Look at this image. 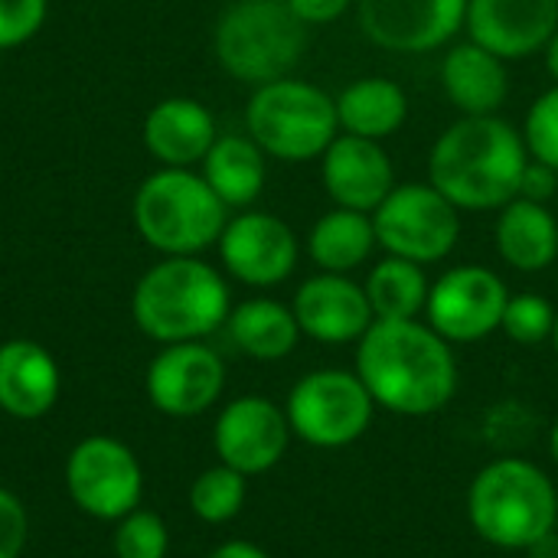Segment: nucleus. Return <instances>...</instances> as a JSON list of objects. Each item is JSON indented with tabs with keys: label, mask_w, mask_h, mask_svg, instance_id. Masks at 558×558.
<instances>
[{
	"label": "nucleus",
	"mask_w": 558,
	"mask_h": 558,
	"mask_svg": "<svg viewBox=\"0 0 558 558\" xmlns=\"http://www.w3.org/2000/svg\"><path fill=\"white\" fill-rule=\"evenodd\" d=\"M356 376L376 405L409 418L441 412L458 389L451 343L422 320H373L360 337Z\"/></svg>",
	"instance_id": "f257e3e1"
},
{
	"label": "nucleus",
	"mask_w": 558,
	"mask_h": 558,
	"mask_svg": "<svg viewBox=\"0 0 558 558\" xmlns=\"http://www.w3.org/2000/svg\"><path fill=\"white\" fill-rule=\"evenodd\" d=\"M530 163L523 134L497 114H464L435 141L428 183L458 209H504L520 196Z\"/></svg>",
	"instance_id": "f03ea898"
},
{
	"label": "nucleus",
	"mask_w": 558,
	"mask_h": 558,
	"mask_svg": "<svg viewBox=\"0 0 558 558\" xmlns=\"http://www.w3.org/2000/svg\"><path fill=\"white\" fill-rule=\"evenodd\" d=\"M468 517L481 539L497 549H533L558 526L553 481L530 461L487 464L468 490Z\"/></svg>",
	"instance_id": "7ed1b4c3"
},
{
	"label": "nucleus",
	"mask_w": 558,
	"mask_h": 558,
	"mask_svg": "<svg viewBox=\"0 0 558 558\" xmlns=\"http://www.w3.org/2000/svg\"><path fill=\"white\" fill-rule=\"evenodd\" d=\"M131 311L150 340L190 343L229 320V288L206 262L173 255L137 281Z\"/></svg>",
	"instance_id": "20e7f679"
},
{
	"label": "nucleus",
	"mask_w": 558,
	"mask_h": 558,
	"mask_svg": "<svg viewBox=\"0 0 558 558\" xmlns=\"http://www.w3.org/2000/svg\"><path fill=\"white\" fill-rule=\"evenodd\" d=\"M307 49V26L284 0H235L216 26V56L242 82L288 78Z\"/></svg>",
	"instance_id": "39448f33"
},
{
	"label": "nucleus",
	"mask_w": 558,
	"mask_h": 558,
	"mask_svg": "<svg viewBox=\"0 0 558 558\" xmlns=\"http://www.w3.org/2000/svg\"><path fill=\"white\" fill-rule=\"evenodd\" d=\"M245 124L265 154L288 163H304L324 157V150L333 144L340 131L337 98L301 78H275L258 85L252 95Z\"/></svg>",
	"instance_id": "423d86ee"
},
{
	"label": "nucleus",
	"mask_w": 558,
	"mask_h": 558,
	"mask_svg": "<svg viewBox=\"0 0 558 558\" xmlns=\"http://www.w3.org/2000/svg\"><path fill=\"white\" fill-rule=\"evenodd\" d=\"M141 235L167 255H193L219 242L226 229V203L213 186L180 167L144 180L134 199Z\"/></svg>",
	"instance_id": "0eeeda50"
},
{
	"label": "nucleus",
	"mask_w": 558,
	"mask_h": 558,
	"mask_svg": "<svg viewBox=\"0 0 558 558\" xmlns=\"http://www.w3.org/2000/svg\"><path fill=\"white\" fill-rule=\"evenodd\" d=\"M376 242L399 258L432 265L454 252L461 239V209L432 183H396L373 213Z\"/></svg>",
	"instance_id": "6e6552de"
},
{
	"label": "nucleus",
	"mask_w": 558,
	"mask_h": 558,
	"mask_svg": "<svg viewBox=\"0 0 558 558\" xmlns=\"http://www.w3.org/2000/svg\"><path fill=\"white\" fill-rule=\"evenodd\" d=\"M373 396L356 373L317 369L307 373L288 396L291 432L314 448H347L373 422Z\"/></svg>",
	"instance_id": "1a4fd4ad"
},
{
	"label": "nucleus",
	"mask_w": 558,
	"mask_h": 558,
	"mask_svg": "<svg viewBox=\"0 0 558 558\" xmlns=\"http://www.w3.org/2000/svg\"><path fill=\"white\" fill-rule=\"evenodd\" d=\"M65 490L85 517L118 523L137 510L144 474L128 445L108 435H92L78 441L65 461Z\"/></svg>",
	"instance_id": "9d476101"
},
{
	"label": "nucleus",
	"mask_w": 558,
	"mask_h": 558,
	"mask_svg": "<svg viewBox=\"0 0 558 558\" xmlns=\"http://www.w3.org/2000/svg\"><path fill=\"white\" fill-rule=\"evenodd\" d=\"M507 284L484 265H458L445 271L428 294V327L448 343H477L500 330L507 311Z\"/></svg>",
	"instance_id": "9b49d317"
},
{
	"label": "nucleus",
	"mask_w": 558,
	"mask_h": 558,
	"mask_svg": "<svg viewBox=\"0 0 558 558\" xmlns=\"http://www.w3.org/2000/svg\"><path fill=\"white\" fill-rule=\"evenodd\" d=\"M360 29L386 52H432L464 26L468 0H356Z\"/></svg>",
	"instance_id": "f8f14e48"
},
{
	"label": "nucleus",
	"mask_w": 558,
	"mask_h": 558,
	"mask_svg": "<svg viewBox=\"0 0 558 558\" xmlns=\"http://www.w3.org/2000/svg\"><path fill=\"white\" fill-rule=\"evenodd\" d=\"M288 438V415L265 396H242L229 402L213 428L219 461L245 477L271 471L284 458Z\"/></svg>",
	"instance_id": "ddd939ff"
},
{
	"label": "nucleus",
	"mask_w": 558,
	"mask_h": 558,
	"mask_svg": "<svg viewBox=\"0 0 558 558\" xmlns=\"http://www.w3.org/2000/svg\"><path fill=\"white\" fill-rule=\"evenodd\" d=\"M226 386V366L222 360L190 340V343H167L163 353L154 356L147 369V399L157 412L170 418H193L203 415Z\"/></svg>",
	"instance_id": "4468645a"
},
{
	"label": "nucleus",
	"mask_w": 558,
	"mask_h": 558,
	"mask_svg": "<svg viewBox=\"0 0 558 558\" xmlns=\"http://www.w3.org/2000/svg\"><path fill=\"white\" fill-rule=\"evenodd\" d=\"M219 252L226 268L252 288L281 284L298 265V239L291 226L268 213H242L226 222Z\"/></svg>",
	"instance_id": "2eb2a0df"
},
{
	"label": "nucleus",
	"mask_w": 558,
	"mask_h": 558,
	"mask_svg": "<svg viewBox=\"0 0 558 558\" xmlns=\"http://www.w3.org/2000/svg\"><path fill=\"white\" fill-rule=\"evenodd\" d=\"M464 26L504 62L526 59L546 49L558 29V0H468Z\"/></svg>",
	"instance_id": "dca6fc26"
},
{
	"label": "nucleus",
	"mask_w": 558,
	"mask_h": 558,
	"mask_svg": "<svg viewBox=\"0 0 558 558\" xmlns=\"http://www.w3.org/2000/svg\"><path fill=\"white\" fill-rule=\"evenodd\" d=\"M320 180L327 196L340 209H356L369 216L396 190V170L383 144L356 134L333 137V144L324 150Z\"/></svg>",
	"instance_id": "f3484780"
},
{
	"label": "nucleus",
	"mask_w": 558,
	"mask_h": 558,
	"mask_svg": "<svg viewBox=\"0 0 558 558\" xmlns=\"http://www.w3.org/2000/svg\"><path fill=\"white\" fill-rule=\"evenodd\" d=\"M294 317L301 333L317 343H353L373 327V307L363 284L350 281L347 275H317L307 278L294 294Z\"/></svg>",
	"instance_id": "a211bd4d"
},
{
	"label": "nucleus",
	"mask_w": 558,
	"mask_h": 558,
	"mask_svg": "<svg viewBox=\"0 0 558 558\" xmlns=\"http://www.w3.org/2000/svg\"><path fill=\"white\" fill-rule=\"evenodd\" d=\"M59 399V366L33 340L0 347V409L13 418H43Z\"/></svg>",
	"instance_id": "6ab92c4d"
},
{
	"label": "nucleus",
	"mask_w": 558,
	"mask_h": 558,
	"mask_svg": "<svg viewBox=\"0 0 558 558\" xmlns=\"http://www.w3.org/2000/svg\"><path fill=\"white\" fill-rule=\"evenodd\" d=\"M441 85L445 95L471 118L477 114H497L500 105L510 95V75H507V62L471 43L454 46L445 62H441Z\"/></svg>",
	"instance_id": "aec40b11"
},
{
	"label": "nucleus",
	"mask_w": 558,
	"mask_h": 558,
	"mask_svg": "<svg viewBox=\"0 0 558 558\" xmlns=\"http://www.w3.org/2000/svg\"><path fill=\"white\" fill-rule=\"evenodd\" d=\"M494 242L510 268L526 275L546 271L558 258V219L546 203L517 196L500 209Z\"/></svg>",
	"instance_id": "412c9836"
},
{
	"label": "nucleus",
	"mask_w": 558,
	"mask_h": 558,
	"mask_svg": "<svg viewBox=\"0 0 558 558\" xmlns=\"http://www.w3.org/2000/svg\"><path fill=\"white\" fill-rule=\"evenodd\" d=\"M144 141L150 154L170 167L196 163L216 144L213 114L193 98H167L144 121Z\"/></svg>",
	"instance_id": "4be33fe9"
},
{
	"label": "nucleus",
	"mask_w": 558,
	"mask_h": 558,
	"mask_svg": "<svg viewBox=\"0 0 558 558\" xmlns=\"http://www.w3.org/2000/svg\"><path fill=\"white\" fill-rule=\"evenodd\" d=\"M409 118V95L399 82L392 78H360L347 85L337 98V121L343 134L383 141L396 134Z\"/></svg>",
	"instance_id": "5701e85b"
},
{
	"label": "nucleus",
	"mask_w": 558,
	"mask_h": 558,
	"mask_svg": "<svg viewBox=\"0 0 558 558\" xmlns=\"http://www.w3.org/2000/svg\"><path fill=\"white\" fill-rule=\"evenodd\" d=\"M376 226L369 213H356V209H333L327 216H320L307 235V252L314 258V265L320 271L330 275H350L360 265L369 262V255L376 252Z\"/></svg>",
	"instance_id": "b1692460"
},
{
	"label": "nucleus",
	"mask_w": 558,
	"mask_h": 558,
	"mask_svg": "<svg viewBox=\"0 0 558 558\" xmlns=\"http://www.w3.org/2000/svg\"><path fill=\"white\" fill-rule=\"evenodd\" d=\"M229 337L252 360L271 363L284 360L298 347L301 327L291 307L268 298H255L229 311Z\"/></svg>",
	"instance_id": "393cba45"
},
{
	"label": "nucleus",
	"mask_w": 558,
	"mask_h": 558,
	"mask_svg": "<svg viewBox=\"0 0 558 558\" xmlns=\"http://www.w3.org/2000/svg\"><path fill=\"white\" fill-rule=\"evenodd\" d=\"M206 160V183L226 206H248L265 186V150L252 137H216Z\"/></svg>",
	"instance_id": "a878e982"
},
{
	"label": "nucleus",
	"mask_w": 558,
	"mask_h": 558,
	"mask_svg": "<svg viewBox=\"0 0 558 558\" xmlns=\"http://www.w3.org/2000/svg\"><path fill=\"white\" fill-rule=\"evenodd\" d=\"M363 291L369 298L376 320H418V314L428 307L432 284L425 265L399 255H386L369 271Z\"/></svg>",
	"instance_id": "bb28decb"
},
{
	"label": "nucleus",
	"mask_w": 558,
	"mask_h": 558,
	"mask_svg": "<svg viewBox=\"0 0 558 558\" xmlns=\"http://www.w3.org/2000/svg\"><path fill=\"white\" fill-rule=\"evenodd\" d=\"M242 504H245V474L226 464L203 471L190 487V510L213 526L235 520Z\"/></svg>",
	"instance_id": "cd10ccee"
},
{
	"label": "nucleus",
	"mask_w": 558,
	"mask_h": 558,
	"mask_svg": "<svg viewBox=\"0 0 558 558\" xmlns=\"http://www.w3.org/2000/svg\"><path fill=\"white\" fill-rule=\"evenodd\" d=\"M556 314L558 311L543 294H513L507 301L500 330H507V337L523 347H536L543 340H553Z\"/></svg>",
	"instance_id": "c85d7f7f"
},
{
	"label": "nucleus",
	"mask_w": 558,
	"mask_h": 558,
	"mask_svg": "<svg viewBox=\"0 0 558 558\" xmlns=\"http://www.w3.org/2000/svg\"><path fill=\"white\" fill-rule=\"evenodd\" d=\"M170 533L157 513L131 510L118 520L114 530V558H167Z\"/></svg>",
	"instance_id": "c756f323"
},
{
	"label": "nucleus",
	"mask_w": 558,
	"mask_h": 558,
	"mask_svg": "<svg viewBox=\"0 0 558 558\" xmlns=\"http://www.w3.org/2000/svg\"><path fill=\"white\" fill-rule=\"evenodd\" d=\"M523 141L533 160L558 170V85L533 101L523 124Z\"/></svg>",
	"instance_id": "7c9ffc66"
},
{
	"label": "nucleus",
	"mask_w": 558,
	"mask_h": 558,
	"mask_svg": "<svg viewBox=\"0 0 558 558\" xmlns=\"http://www.w3.org/2000/svg\"><path fill=\"white\" fill-rule=\"evenodd\" d=\"M46 20V0H0V49L26 43Z\"/></svg>",
	"instance_id": "2f4dec72"
},
{
	"label": "nucleus",
	"mask_w": 558,
	"mask_h": 558,
	"mask_svg": "<svg viewBox=\"0 0 558 558\" xmlns=\"http://www.w3.org/2000/svg\"><path fill=\"white\" fill-rule=\"evenodd\" d=\"M29 536V520L16 494L0 487V558H20Z\"/></svg>",
	"instance_id": "473e14b6"
},
{
	"label": "nucleus",
	"mask_w": 558,
	"mask_h": 558,
	"mask_svg": "<svg viewBox=\"0 0 558 558\" xmlns=\"http://www.w3.org/2000/svg\"><path fill=\"white\" fill-rule=\"evenodd\" d=\"M304 26H324L340 20L356 0H284Z\"/></svg>",
	"instance_id": "72a5a7b5"
},
{
	"label": "nucleus",
	"mask_w": 558,
	"mask_h": 558,
	"mask_svg": "<svg viewBox=\"0 0 558 558\" xmlns=\"http://www.w3.org/2000/svg\"><path fill=\"white\" fill-rule=\"evenodd\" d=\"M558 190V170L539 163L530 157L526 163V173H523V183H520V196L523 199H533V203H549Z\"/></svg>",
	"instance_id": "f704fd0d"
},
{
	"label": "nucleus",
	"mask_w": 558,
	"mask_h": 558,
	"mask_svg": "<svg viewBox=\"0 0 558 558\" xmlns=\"http://www.w3.org/2000/svg\"><path fill=\"white\" fill-rule=\"evenodd\" d=\"M209 558H271L265 549H258V546H252V543H242V539H235V543H222L216 553Z\"/></svg>",
	"instance_id": "c9c22d12"
},
{
	"label": "nucleus",
	"mask_w": 558,
	"mask_h": 558,
	"mask_svg": "<svg viewBox=\"0 0 558 558\" xmlns=\"http://www.w3.org/2000/svg\"><path fill=\"white\" fill-rule=\"evenodd\" d=\"M546 69H549V75L556 78L558 85V29L553 33V39L546 43Z\"/></svg>",
	"instance_id": "e433bc0d"
},
{
	"label": "nucleus",
	"mask_w": 558,
	"mask_h": 558,
	"mask_svg": "<svg viewBox=\"0 0 558 558\" xmlns=\"http://www.w3.org/2000/svg\"><path fill=\"white\" fill-rule=\"evenodd\" d=\"M549 451H553V461L558 464V422L553 425V432H549Z\"/></svg>",
	"instance_id": "4c0bfd02"
},
{
	"label": "nucleus",
	"mask_w": 558,
	"mask_h": 558,
	"mask_svg": "<svg viewBox=\"0 0 558 558\" xmlns=\"http://www.w3.org/2000/svg\"><path fill=\"white\" fill-rule=\"evenodd\" d=\"M553 347H556V353H558V314H556V330H553Z\"/></svg>",
	"instance_id": "58836bf2"
}]
</instances>
